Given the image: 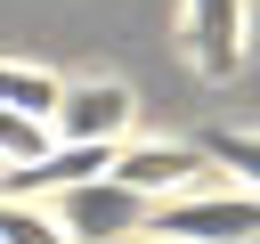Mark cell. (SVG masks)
I'll list each match as a JSON object with an SVG mask.
<instances>
[{
    "mask_svg": "<svg viewBox=\"0 0 260 244\" xmlns=\"http://www.w3.org/2000/svg\"><path fill=\"white\" fill-rule=\"evenodd\" d=\"M146 228L154 236H187V244H244V236H260V187H187Z\"/></svg>",
    "mask_w": 260,
    "mask_h": 244,
    "instance_id": "1",
    "label": "cell"
},
{
    "mask_svg": "<svg viewBox=\"0 0 260 244\" xmlns=\"http://www.w3.org/2000/svg\"><path fill=\"white\" fill-rule=\"evenodd\" d=\"M57 220H65V236L73 244H130L154 211H146V195L130 187V179H81V187H65V203H57Z\"/></svg>",
    "mask_w": 260,
    "mask_h": 244,
    "instance_id": "2",
    "label": "cell"
},
{
    "mask_svg": "<svg viewBox=\"0 0 260 244\" xmlns=\"http://www.w3.org/2000/svg\"><path fill=\"white\" fill-rule=\"evenodd\" d=\"M244 41H252L244 0H187V57H195V73H236Z\"/></svg>",
    "mask_w": 260,
    "mask_h": 244,
    "instance_id": "3",
    "label": "cell"
},
{
    "mask_svg": "<svg viewBox=\"0 0 260 244\" xmlns=\"http://www.w3.org/2000/svg\"><path fill=\"white\" fill-rule=\"evenodd\" d=\"M203 146H171V138H146V146H122L114 155V179H130L138 195H187L203 179Z\"/></svg>",
    "mask_w": 260,
    "mask_h": 244,
    "instance_id": "4",
    "label": "cell"
},
{
    "mask_svg": "<svg viewBox=\"0 0 260 244\" xmlns=\"http://www.w3.org/2000/svg\"><path fill=\"white\" fill-rule=\"evenodd\" d=\"M122 122H130V89L122 81H81L57 106V130L65 138H122Z\"/></svg>",
    "mask_w": 260,
    "mask_h": 244,
    "instance_id": "5",
    "label": "cell"
},
{
    "mask_svg": "<svg viewBox=\"0 0 260 244\" xmlns=\"http://www.w3.org/2000/svg\"><path fill=\"white\" fill-rule=\"evenodd\" d=\"M0 106L57 122V106H65V81H57V73H41V65H0Z\"/></svg>",
    "mask_w": 260,
    "mask_h": 244,
    "instance_id": "6",
    "label": "cell"
},
{
    "mask_svg": "<svg viewBox=\"0 0 260 244\" xmlns=\"http://www.w3.org/2000/svg\"><path fill=\"white\" fill-rule=\"evenodd\" d=\"M0 244H73V236H65V220H49L41 203L0 195Z\"/></svg>",
    "mask_w": 260,
    "mask_h": 244,
    "instance_id": "7",
    "label": "cell"
},
{
    "mask_svg": "<svg viewBox=\"0 0 260 244\" xmlns=\"http://www.w3.org/2000/svg\"><path fill=\"white\" fill-rule=\"evenodd\" d=\"M203 155H211L236 187H260V130H203Z\"/></svg>",
    "mask_w": 260,
    "mask_h": 244,
    "instance_id": "8",
    "label": "cell"
},
{
    "mask_svg": "<svg viewBox=\"0 0 260 244\" xmlns=\"http://www.w3.org/2000/svg\"><path fill=\"white\" fill-rule=\"evenodd\" d=\"M49 138H57V122L0 106V155H8V163H41V155H49Z\"/></svg>",
    "mask_w": 260,
    "mask_h": 244,
    "instance_id": "9",
    "label": "cell"
},
{
    "mask_svg": "<svg viewBox=\"0 0 260 244\" xmlns=\"http://www.w3.org/2000/svg\"><path fill=\"white\" fill-rule=\"evenodd\" d=\"M130 244H187V236H154V228H146V236H130Z\"/></svg>",
    "mask_w": 260,
    "mask_h": 244,
    "instance_id": "10",
    "label": "cell"
},
{
    "mask_svg": "<svg viewBox=\"0 0 260 244\" xmlns=\"http://www.w3.org/2000/svg\"><path fill=\"white\" fill-rule=\"evenodd\" d=\"M8 171H16V163H8V155H0V195H8Z\"/></svg>",
    "mask_w": 260,
    "mask_h": 244,
    "instance_id": "11",
    "label": "cell"
}]
</instances>
